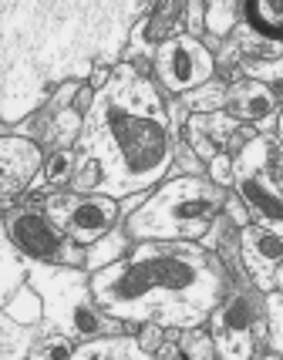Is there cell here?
<instances>
[{
    "instance_id": "1",
    "label": "cell",
    "mask_w": 283,
    "mask_h": 360,
    "mask_svg": "<svg viewBox=\"0 0 283 360\" xmlns=\"http://www.w3.org/2000/svg\"><path fill=\"white\" fill-rule=\"evenodd\" d=\"M71 148V188L78 192L125 199L158 186L172 169V125L158 84L132 61L108 71V81L94 88Z\"/></svg>"
},
{
    "instance_id": "2",
    "label": "cell",
    "mask_w": 283,
    "mask_h": 360,
    "mask_svg": "<svg viewBox=\"0 0 283 360\" xmlns=\"http://www.w3.org/2000/svg\"><path fill=\"white\" fill-rule=\"evenodd\" d=\"M92 297L122 323L199 327L229 290V266L203 243L139 239L125 256L92 269Z\"/></svg>"
},
{
    "instance_id": "3",
    "label": "cell",
    "mask_w": 283,
    "mask_h": 360,
    "mask_svg": "<svg viewBox=\"0 0 283 360\" xmlns=\"http://www.w3.org/2000/svg\"><path fill=\"white\" fill-rule=\"evenodd\" d=\"M222 199L226 188L209 182L206 175H175L149 188V195L128 216H122V226L132 243H199L220 216Z\"/></svg>"
},
{
    "instance_id": "4",
    "label": "cell",
    "mask_w": 283,
    "mask_h": 360,
    "mask_svg": "<svg viewBox=\"0 0 283 360\" xmlns=\"http://www.w3.org/2000/svg\"><path fill=\"white\" fill-rule=\"evenodd\" d=\"M27 283L41 293L44 320L64 337L92 340L101 333H122V320L108 316L92 297V280L81 266H51V263H31Z\"/></svg>"
},
{
    "instance_id": "5",
    "label": "cell",
    "mask_w": 283,
    "mask_h": 360,
    "mask_svg": "<svg viewBox=\"0 0 283 360\" xmlns=\"http://www.w3.org/2000/svg\"><path fill=\"white\" fill-rule=\"evenodd\" d=\"M213 350L220 360H243L256 354V344L263 340V293L246 280L243 269H229V290L206 316Z\"/></svg>"
},
{
    "instance_id": "6",
    "label": "cell",
    "mask_w": 283,
    "mask_h": 360,
    "mask_svg": "<svg viewBox=\"0 0 283 360\" xmlns=\"http://www.w3.org/2000/svg\"><path fill=\"white\" fill-rule=\"evenodd\" d=\"M229 158H233V182L229 186L246 202L250 216H260V222H280V145H273L267 135L256 131Z\"/></svg>"
},
{
    "instance_id": "7",
    "label": "cell",
    "mask_w": 283,
    "mask_h": 360,
    "mask_svg": "<svg viewBox=\"0 0 283 360\" xmlns=\"http://www.w3.org/2000/svg\"><path fill=\"white\" fill-rule=\"evenodd\" d=\"M4 229L11 243L27 263H51V266H84V246L64 236L47 219L41 202L17 205L4 216Z\"/></svg>"
},
{
    "instance_id": "8",
    "label": "cell",
    "mask_w": 283,
    "mask_h": 360,
    "mask_svg": "<svg viewBox=\"0 0 283 360\" xmlns=\"http://www.w3.org/2000/svg\"><path fill=\"white\" fill-rule=\"evenodd\" d=\"M41 209L64 236H71L81 246H92L115 222H122L118 199L101 192H51L47 199H41Z\"/></svg>"
},
{
    "instance_id": "9",
    "label": "cell",
    "mask_w": 283,
    "mask_h": 360,
    "mask_svg": "<svg viewBox=\"0 0 283 360\" xmlns=\"http://www.w3.org/2000/svg\"><path fill=\"white\" fill-rule=\"evenodd\" d=\"M94 88H81V81H61L54 88V98L44 108H34L27 115V125L20 135H31L37 145H47V152L54 148H71L81 131L84 111L92 105Z\"/></svg>"
},
{
    "instance_id": "10",
    "label": "cell",
    "mask_w": 283,
    "mask_h": 360,
    "mask_svg": "<svg viewBox=\"0 0 283 360\" xmlns=\"http://www.w3.org/2000/svg\"><path fill=\"white\" fill-rule=\"evenodd\" d=\"M156 61V84H162V91L182 94L196 84L213 78L216 71V54L213 47L203 44L192 34H175L169 41H162L152 54Z\"/></svg>"
},
{
    "instance_id": "11",
    "label": "cell",
    "mask_w": 283,
    "mask_h": 360,
    "mask_svg": "<svg viewBox=\"0 0 283 360\" xmlns=\"http://www.w3.org/2000/svg\"><path fill=\"white\" fill-rule=\"evenodd\" d=\"M236 266L260 290H280L283 283V222H246L236 229Z\"/></svg>"
},
{
    "instance_id": "12",
    "label": "cell",
    "mask_w": 283,
    "mask_h": 360,
    "mask_svg": "<svg viewBox=\"0 0 283 360\" xmlns=\"http://www.w3.org/2000/svg\"><path fill=\"white\" fill-rule=\"evenodd\" d=\"M44 165V148L31 135H0V202L17 199L24 188H31L34 175Z\"/></svg>"
},
{
    "instance_id": "13",
    "label": "cell",
    "mask_w": 283,
    "mask_h": 360,
    "mask_svg": "<svg viewBox=\"0 0 283 360\" xmlns=\"http://www.w3.org/2000/svg\"><path fill=\"white\" fill-rule=\"evenodd\" d=\"M182 17H186V0H149L145 14L132 31L128 58H152L162 41L182 34Z\"/></svg>"
},
{
    "instance_id": "14",
    "label": "cell",
    "mask_w": 283,
    "mask_h": 360,
    "mask_svg": "<svg viewBox=\"0 0 283 360\" xmlns=\"http://www.w3.org/2000/svg\"><path fill=\"white\" fill-rule=\"evenodd\" d=\"M222 111L233 115L236 122L243 125H256L270 115L280 111V98L277 91L263 84V81H253V78H239L233 84H226V101H222Z\"/></svg>"
},
{
    "instance_id": "15",
    "label": "cell",
    "mask_w": 283,
    "mask_h": 360,
    "mask_svg": "<svg viewBox=\"0 0 283 360\" xmlns=\"http://www.w3.org/2000/svg\"><path fill=\"white\" fill-rule=\"evenodd\" d=\"M71 357L75 360H149V354L142 350L139 337L101 333V337H92V340H78Z\"/></svg>"
},
{
    "instance_id": "16",
    "label": "cell",
    "mask_w": 283,
    "mask_h": 360,
    "mask_svg": "<svg viewBox=\"0 0 283 360\" xmlns=\"http://www.w3.org/2000/svg\"><path fill=\"white\" fill-rule=\"evenodd\" d=\"M243 24L256 37H267L273 44L283 41V0H243Z\"/></svg>"
},
{
    "instance_id": "17",
    "label": "cell",
    "mask_w": 283,
    "mask_h": 360,
    "mask_svg": "<svg viewBox=\"0 0 283 360\" xmlns=\"http://www.w3.org/2000/svg\"><path fill=\"white\" fill-rule=\"evenodd\" d=\"M41 330H44V320L34 327H24L11 314H4V307H0V360H27Z\"/></svg>"
},
{
    "instance_id": "18",
    "label": "cell",
    "mask_w": 283,
    "mask_h": 360,
    "mask_svg": "<svg viewBox=\"0 0 283 360\" xmlns=\"http://www.w3.org/2000/svg\"><path fill=\"white\" fill-rule=\"evenodd\" d=\"M27 269H31V263L17 252V246L11 243V236L4 229V219H0V307L7 303V297L20 283L27 280Z\"/></svg>"
},
{
    "instance_id": "19",
    "label": "cell",
    "mask_w": 283,
    "mask_h": 360,
    "mask_svg": "<svg viewBox=\"0 0 283 360\" xmlns=\"http://www.w3.org/2000/svg\"><path fill=\"white\" fill-rule=\"evenodd\" d=\"M128 250H132V239H128L125 226L115 222L101 239H94L92 246H84V266L98 269V266H105V263H111V259H118V256H125Z\"/></svg>"
},
{
    "instance_id": "20",
    "label": "cell",
    "mask_w": 283,
    "mask_h": 360,
    "mask_svg": "<svg viewBox=\"0 0 283 360\" xmlns=\"http://www.w3.org/2000/svg\"><path fill=\"white\" fill-rule=\"evenodd\" d=\"M75 175V148H54L44 155V165L41 172L34 175V182L27 192H41V188H58L64 182H71Z\"/></svg>"
},
{
    "instance_id": "21",
    "label": "cell",
    "mask_w": 283,
    "mask_h": 360,
    "mask_svg": "<svg viewBox=\"0 0 283 360\" xmlns=\"http://www.w3.org/2000/svg\"><path fill=\"white\" fill-rule=\"evenodd\" d=\"M4 314H11L17 323H24V327L41 323V320H44V303H41V293H37L31 283L24 280L14 293L7 297V303H4Z\"/></svg>"
},
{
    "instance_id": "22",
    "label": "cell",
    "mask_w": 283,
    "mask_h": 360,
    "mask_svg": "<svg viewBox=\"0 0 283 360\" xmlns=\"http://www.w3.org/2000/svg\"><path fill=\"white\" fill-rule=\"evenodd\" d=\"M179 98V105L186 111H196V115H206V111H220L222 101H226V81H203L196 88H189L182 94H172Z\"/></svg>"
},
{
    "instance_id": "23",
    "label": "cell",
    "mask_w": 283,
    "mask_h": 360,
    "mask_svg": "<svg viewBox=\"0 0 283 360\" xmlns=\"http://www.w3.org/2000/svg\"><path fill=\"white\" fill-rule=\"evenodd\" d=\"M203 7H206V31L213 34V41H222V37L233 34L243 0H203Z\"/></svg>"
},
{
    "instance_id": "24",
    "label": "cell",
    "mask_w": 283,
    "mask_h": 360,
    "mask_svg": "<svg viewBox=\"0 0 283 360\" xmlns=\"http://www.w3.org/2000/svg\"><path fill=\"white\" fill-rule=\"evenodd\" d=\"M263 333H267V350L277 360L283 354V300L280 290L263 293Z\"/></svg>"
},
{
    "instance_id": "25",
    "label": "cell",
    "mask_w": 283,
    "mask_h": 360,
    "mask_svg": "<svg viewBox=\"0 0 283 360\" xmlns=\"http://www.w3.org/2000/svg\"><path fill=\"white\" fill-rule=\"evenodd\" d=\"M71 354H75V340L64 337L61 330H54L44 320V330L37 333V340H34L27 360H54V357H71Z\"/></svg>"
},
{
    "instance_id": "26",
    "label": "cell",
    "mask_w": 283,
    "mask_h": 360,
    "mask_svg": "<svg viewBox=\"0 0 283 360\" xmlns=\"http://www.w3.org/2000/svg\"><path fill=\"white\" fill-rule=\"evenodd\" d=\"M175 344L182 350V357H192V360H213L216 357L213 337H209V330H203V323H199V327L175 330Z\"/></svg>"
},
{
    "instance_id": "27",
    "label": "cell",
    "mask_w": 283,
    "mask_h": 360,
    "mask_svg": "<svg viewBox=\"0 0 283 360\" xmlns=\"http://www.w3.org/2000/svg\"><path fill=\"white\" fill-rule=\"evenodd\" d=\"M239 75L263 84H280L283 78V61L280 58H243L239 61Z\"/></svg>"
},
{
    "instance_id": "28",
    "label": "cell",
    "mask_w": 283,
    "mask_h": 360,
    "mask_svg": "<svg viewBox=\"0 0 283 360\" xmlns=\"http://www.w3.org/2000/svg\"><path fill=\"white\" fill-rule=\"evenodd\" d=\"M172 165L179 175H203L206 169V162L192 152V145L182 135H172Z\"/></svg>"
},
{
    "instance_id": "29",
    "label": "cell",
    "mask_w": 283,
    "mask_h": 360,
    "mask_svg": "<svg viewBox=\"0 0 283 360\" xmlns=\"http://www.w3.org/2000/svg\"><path fill=\"white\" fill-rule=\"evenodd\" d=\"M206 179L209 182H216V186L229 188V182H233V158H229V152H216V155L206 158Z\"/></svg>"
},
{
    "instance_id": "30",
    "label": "cell",
    "mask_w": 283,
    "mask_h": 360,
    "mask_svg": "<svg viewBox=\"0 0 283 360\" xmlns=\"http://www.w3.org/2000/svg\"><path fill=\"white\" fill-rule=\"evenodd\" d=\"M220 212L226 216V219H229V226H236V229H243L246 222H253L246 202H243L236 192H226V199H222V209H220Z\"/></svg>"
},
{
    "instance_id": "31",
    "label": "cell",
    "mask_w": 283,
    "mask_h": 360,
    "mask_svg": "<svg viewBox=\"0 0 283 360\" xmlns=\"http://www.w3.org/2000/svg\"><path fill=\"white\" fill-rule=\"evenodd\" d=\"M182 34H192L203 41V31H206V7L203 0H186V17H182Z\"/></svg>"
},
{
    "instance_id": "32",
    "label": "cell",
    "mask_w": 283,
    "mask_h": 360,
    "mask_svg": "<svg viewBox=\"0 0 283 360\" xmlns=\"http://www.w3.org/2000/svg\"><path fill=\"white\" fill-rule=\"evenodd\" d=\"M142 327V350H145V354H149V357H152V354H156V347L162 344V327H158V323H139Z\"/></svg>"
}]
</instances>
